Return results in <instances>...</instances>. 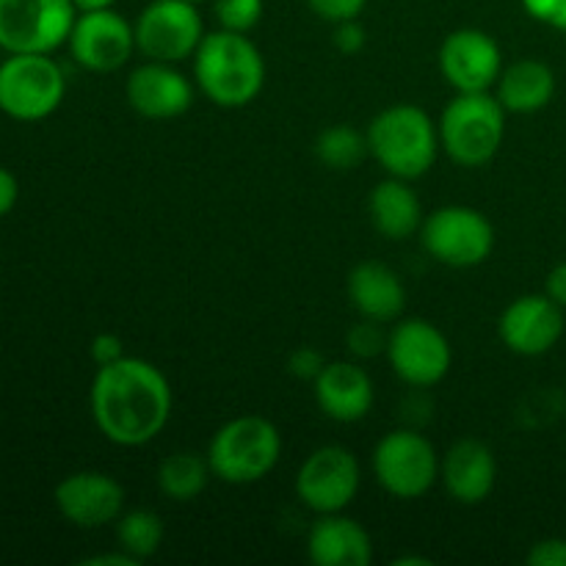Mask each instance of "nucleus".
Here are the masks:
<instances>
[{
  "label": "nucleus",
  "mask_w": 566,
  "mask_h": 566,
  "mask_svg": "<svg viewBox=\"0 0 566 566\" xmlns=\"http://www.w3.org/2000/svg\"><path fill=\"white\" fill-rule=\"evenodd\" d=\"M263 0H213V14L224 31L249 33L263 20Z\"/></svg>",
  "instance_id": "nucleus-27"
},
{
  "label": "nucleus",
  "mask_w": 566,
  "mask_h": 566,
  "mask_svg": "<svg viewBox=\"0 0 566 566\" xmlns=\"http://www.w3.org/2000/svg\"><path fill=\"white\" fill-rule=\"evenodd\" d=\"M346 287L354 310L363 318L379 321V324L401 318L403 307H407V287H403L401 276L379 260H365V263L354 265Z\"/></svg>",
  "instance_id": "nucleus-21"
},
{
  "label": "nucleus",
  "mask_w": 566,
  "mask_h": 566,
  "mask_svg": "<svg viewBox=\"0 0 566 566\" xmlns=\"http://www.w3.org/2000/svg\"><path fill=\"white\" fill-rule=\"evenodd\" d=\"M324 368H326L324 354H321L318 348H310V346L298 348V352H293L291 359H287V370H291L296 379H304V381L307 379L315 381Z\"/></svg>",
  "instance_id": "nucleus-30"
},
{
  "label": "nucleus",
  "mask_w": 566,
  "mask_h": 566,
  "mask_svg": "<svg viewBox=\"0 0 566 566\" xmlns=\"http://www.w3.org/2000/svg\"><path fill=\"white\" fill-rule=\"evenodd\" d=\"M197 88L219 108H243L265 86V59L247 33H205L193 53Z\"/></svg>",
  "instance_id": "nucleus-2"
},
{
  "label": "nucleus",
  "mask_w": 566,
  "mask_h": 566,
  "mask_svg": "<svg viewBox=\"0 0 566 566\" xmlns=\"http://www.w3.org/2000/svg\"><path fill=\"white\" fill-rule=\"evenodd\" d=\"M440 70L457 92H490L503 72V53L486 31L459 28L442 42Z\"/></svg>",
  "instance_id": "nucleus-14"
},
{
  "label": "nucleus",
  "mask_w": 566,
  "mask_h": 566,
  "mask_svg": "<svg viewBox=\"0 0 566 566\" xmlns=\"http://www.w3.org/2000/svg\"><path fill=\"white\" fill-rule=\"evenodd\" d=\"M423 247L437 263L451 269H475L495 249V230L481 210L446 205L429 213L420 227Z\"/></svg>",
  "instance_id": "nucleus-7"
},
{
  "label": "nucleus",
  "mask_w": 566,
  "mask_h": 566,
  "mask_svg": "<svg viewBox=\"0 0 566 566\" xmlns=\"http://www.w3.org/2000/svg\"><path fill=\"white\" fill-rule=\"evenodd\" d=\"M83 564L88 566H138V562L133 556H127L125 551L119 553H105V556H94V558H86Z\"/></svg>",
  "instance_id": "nucleus-37"
},
{
  "label": "nucleus",
  "mask_w": 566,
  "mask_h": 566,
  "mask_svg": "<svg viewBox=\"0 0 566 566\" xmlns=\"http://www.w3.org/2000/svg\"><path fill=\"white\" fill-rule=\"evenodd\" d=\"M523 6L534 20L566 33V0H523Z\"/></svg>",
  "instance_id": "nucleus-31"
},
{
  "label": "nucleus",
  "mask_w": 566,
  "mask_h": 566,
  "mask_svg": "<svg viewBox=\"0 0 566 566\" xmlns=\"http://www.w3.org/2000/svg\"><path fill=\"white\" fill-rule=\"evenodd\" d=\"M315 385V403L335 423H359L374 407V379L359 365L337 359L326 363Z\"/></svg>",
  "instance_id": "nucleus-18"
},
{
  "label": "nucleus",
  "mask_w": 566,
  "mask_h": 566,
  "mask_svg": "<svg viewBox=\"0 0 566 566\" xmlns=\"http://www.w3.org/2000/svg\"><path fill=\"white\" fill-rule=\"evenodd\" d=\"M70 53L83 70L116 72L136 53V28L114 9L77 11L70 33Z\"/></svg>",
  "instance_id": "nucleus-13"
},
{
  "label": "nucleus",
  "mask_w": 566,
  "mask_h": 566,
  "mask_svg": "<svg viewBox=\"0 0 566 566\" xmlns=\"http://www.w3.org/2000/svg\"><path fill=\"white\" fill-rule=\"evenodd\" d=\"M335 48L346 55L359 53L365 48V28L357 20L335 22Z\"/></svg>",
  "instance_id": "nucleus-33"
},
{
  "label": "nucleus",
  "mask_w": 566,
  "mask_h": 566,
  "mask_svg": "<svg viewBox=\"0 0 566 566\" xmlns=\"http://www.w3.org/2000/svg\"><path fill=\"white\" fill-rule=\"evenodd\" d=\"M136 28V48L153 61L193 59L205 39V25L199 9L188 0H153L142 9Z\"/></svg>",
  "instance_id": "nucleus-10"
},
{
  "label": "nucleus",
  "mask_w": 566,
  "mask_h": 566,
  "mask_svg": "<svg viewBox=\"0 0 566 566\" xmlns=\"http://www.w3.org/2000/svg\"><path fill=\"white\" fill-rule=\"evenodd\" d=\"M64 70L44 53H9L0 64V111L17 122L48 119L64 103Z\"/></svg>",
  "instance_id": "nucleus-6"
},
{
  "label": "nucleus",
  "mask_w": 566,
  "mask_h": 566,
  "mask_svg": "<svg viewBox=\"0 0 566 566\" xmlns=\"http://www.w3.org/2000/svg\"><path fill=\"white\" fill-rule=\"evenodd\" d=\"M387 359L398 379L423 390L446 379L453 352L448 337L431 321L407 318L387 337Z\"/></svg>",
  "instance_id": "nucleus-12"
},
{
  "label": "nucleus",
  "mask_w": 566,
  "mask_h": 566,
  "mask_svg": "<svg viewBox=\"0 0 566 566\" xmlns=\"http://www.w3.org/2000/svg\"><path fill=\"white\" fill-rule=\"evenodd\" d=\"M75 17L72 0H0V48L50 55L70 42Z\"/></svg>",
  "instance_id": "nucleus-9"
},
{
  "label": "nucleus",
  "mask_w": 566,
  "mask_h": 566,
  "mask_svg": "<svg viewBox=\"0 0 566 566\" xmlns=\"http://www.w3.org/2000/svg\"><path fill=\"white\" fill-rule=\"evenodd\" d=\"M17 197H20V186H17V177L11 175L9 169L0 166V219L6 213H11L17 205Z\"/></svg>",
  "instance_id": "nucleus-35"
},
{
  "label": "nucleus",
  "mask_w": 566,
  "mask_h": 566,
  "mask_svg": "<svg viewBox=\"0 0 566 566\" xmlns=\"http://www.w3.org/2000/svg\"><path fill=\"white\" fill-rule=\"evenodd\" d=\"M531 566H566V539H542L531 547Z\"/></svg>",
  "instance_id": "nucleus-32"
},
{
  "label": "nucleus",
  "mask_w": 566,
  "mask_h": 566,
  "mask_svg": "<svg viewBox=\"0 0 566 566\" xmlns=\"http://www.w3.org/2000/svg\"><path fill=\"white\" fill-rule=\"evenodd\" d=\"M55 506L75 528L94 531L116 523L125 512V486L108 473L81 470L55 486Z\"/></svg>",
  "instance_id": "nucleus-15"
},
{
  "label": "nucleus",
  "mask_w": 566,
  "mask_h": 566,
  "mask_svg": "<svg viewBox=\"0 0 566 566\" xmlns=\"http://www.w3.org/2000/svg\"><path fill=\"white\" fill-rule=\"evenodd\" d=\"M210 479H213V470H210L208 457H199L193 451L171 453L158 468V490L177 503L197 501Z\"/></svg>",
  "instance_id": "nucleus-24"
},
{
  "label": "nucleus",
  "mask_w": 566,
  "mask_h": 566,
  "mask_svg": "<svg viewBox=\"0 0 566 566\" xmlns=\"http://www.w3.org/2000/svg\"><path fill=\"white\" fill-rule=\"evenodd\" d=\"M497 335L509 352L520 357H542L562 340L564 307H558L547 293L514 298L497 321Z\"/></svg>",
  "instance_id": "nucleus-16"
},
{
  "label": "nucleus",
  "mask_w": 566,
  "mask_h": 566,
  "mask_svg": "<svg viewBox=\"0 0 566 566\" xmlns=\"http://www.w3.org/2000/svg\"><path fill=\"white\" fill-rule=\"evenodd\" d=\"M506 138V108L490 92H457L440 119V144L453 164L479 169L490 164Z\"/></svg>",
  "instance_id": "nucleus-5"
},
{
  "label": "nucleus",
  "mask_w": 566,
  "mask_h": 566,
  "mask_svg": "<svg viewBox=\"0 0 566 566\" xmlns=\"http://www.w3.org/2000/svg\"><path fill=\"white\" fill-rule=\"evenodd\" d=\"M545 293L558 304V307L566 310V263H558L556 269L547 274Z\"/></svg>",
  "instance_id": "nucleus-36"
},
{
  "label": "nucleus",
  "mask_w": 566,
  "mask_h": 566,
  "mask_svg": "<svg viewBox=\"0 0 566 566\" xmlns=\"http://www.w3.org/2000/svg\"><path fill=\"white\" fill-rule=\"evenodd\" d=\"M363 473L348 448L324 446L310 453L296 473V497L315 514H337L357 497Z\"/></svg>",
  "instance_id": "nucleus-11"
},
{
  "label": "nucleus",
  "mask_w": 566,
  "mask_h": 566,
  "mask_svg": "<svg viewBox=\"0 0 566 566\" xmlns=\"http://www.w3.org/2000/svg\"><path fill=\"white\" fill-rule=\"evenodd\" d=\"M125 97L147 119H175L193 105V83L169 61L147 59L127 77Z\"/></svg>",
  "instance_id": "nucleus-17"
},
{
  "label": "nucleus",
  "mask_w": 566,
  "mask_h": 566,
  "mask_svg": "<svg viewBox=\"0 0 566 566\" xmlns=\"http://www.w3.org/2000/svg\"><path fill=\"white\" fill-rule=\"evenodd\" d=\"M374 473L381 490L401 501H418L440 481V457L415 429L390 431L374 451Z\"/></svg>",
  "instance_id": "nucleus-8"
},
{
  "label": "nucleus",
  "mask_w": 566,
  "mask_h": 566,
  "mask_svg": "<svg viewBox=\"0 0 566 566\" xmlns=\"http://www.w3.org/2000/svg\"><path fill=\"white\" fill-rule=\"evenodd\" d=\"M77 11H97V9H114L116 0H72Z\"/></svg>",
  "instance_id": "nucleus-38"
},
{
  "label": "nucleus",
  "mask_w": 566,
  "mask_h": 566,
  "mask_svg": "<svg viewBox=\"0 0 566 566\" xmlns=\"http://www.w3.org/2000/svg\"><path fill=\"white\" fill-rule=\"evenodd\" d=\"M387 337L390 332L381 329L379 321L363 318L357 326H352V332L346 335L348 352L359 359L379 357V354H387Z\"/></svg>",
  "instance_id": "nucleus-28"
},
{
  "label": "nucleus",
  "mask_w": 566,
  "mask_h": 566,
  "mask_svg": "<svg viewBox=\"0 0 566 566\" xmlns=\"http://www.w3.org/2000/svg\"><path fill=\"white\" fill-rule=\"evenodd\" d=\"M122 357H127V354H125V346H122V340L116 335L103 332V335H97L92 340V359L97 363V368H103V365H111V363H119Z\"/></svg>",
  "instance_id": "nucleus-34"
},
{
  "label": "nucleus",
  "mask_w": 566,
  "mask_h": 566,
  "mask_svg": "<svg viewBox=\"0 0 566 566\" xmlns=\"http://www.w3.org/2000/svg\"><path fill=\"white\" fill-rule=\"evenodd\" d=\"M553 94H556V72L539 59H520L503 66L495 83V97L506 114H536L551 105Z\"/></svg>",
  "instance_id": "nucleus-23"
},
{
  "label": "nucleus",
  "mask_w": 566,
  "mask_h": 566,
  "mask_svg": "<svg viewBox=\"0 0 566 566\" xmlns=\"http://www.w3.org/2000/svg\"><path fill=\"white\" fill-rule=\"evenodd\" d=\"M368 213L387 241H407L423 227V205L409 180L387 177L370 191Z\"/></svg>",
  "instance_id": "nucleus-22"
},
{
  "label": "nucleus",
  "mask_w": 566,
  "mask_h": 566,
  "mask_svg": "<svg viewBox=\"0 0 566 566\" xmlns=\"http://www.w3.org/2000/svg\"><path fill=\"white\" fill-rule=\"evenodd\" d=\"M446 492L462 506H479L495 490V453L481 440H459L448 448L440 462Z\"/></svg>",
  "instance_id": "nucleus-19"
},
{
  "label": "nucleus",
  "mask_w": 566,
  "mask_h": 566,
  "mask_svg": "<svg viewBox=\"0 0 566 566\" xmlns=\"http://www.w3.org/2000/svg\"><path fill=\"white\" fill-rule=\"evenodd\" d=\"M307 556L315 566H368L374 562V539L352 517L318 514L307 534Z\"/></svg>",
  "instance_id": "nucleus-20"
},
{
  "label": "nucleus",
  "mask_w": 566,
  "mask_h": 566,
  "mask_svg": "<svg viewBox=\"0 0 566 566\" xmlns=\"http://www.w3.org/2000/svg\"><path fill=\"white\" fill-rule=\"evenodd\" d=\"M376 164L390 177L418 180L429 175L440 155V127L418 105L398 103L379 111L365 130Z\"/></svg>",
  "instance_id": "nucleus-3"
},
{
  "label": "nucleus",
  "mask_w": 566,
  "mask_h": 566,
  "mask_svg": "<svg viewBox=\"0 0 566 566\" xmlns=\"http://www.w3.org/2000/svg\"><path fill=\"white\" fill-rule=\"evenodd\" d=\"M313 14H318L324 22H343V20H357L368 0H307Z\"/></svg>",
  "instance_id": "nucleus-29"
},
{
  "label": "nucleus",
  "mask_w": 566,
  "mask_h": 566,
  "mask_svg": "<svg viewBox=\"0 0 566 566\" xmlns=\"http://www.w3.org/2000/svg\"><path fill=\"white\" fill-rule=\"evenodd\" d=\"M188 3H193V6H199V3H205V0H188Z\"/></svg>",
  "instance_id": "nucleus-39"
},
{
  "label": "nucleus",
  "mask_w": 566,
  "mask_h": 566,
  "mask_svg": "<svg viewBox=\"0 0 566 566\" xmlns=\"http://www.w3.org/2000/svg\"><path fill=\"white\" fill-rule=\"evenodd\" d=\"M315 155H318L321 164L335 171L357 169L365 155H370L368 136L354 130L352 125H332L315 138Z\"/></svg>",
  "instance_id": "nucleus-26"
},
{
  "label": "nucleus",
  "mask_w": 566,
  "mask_h": 566,
  "mask_svg": "<svg viewBox=\"0 0 566 566\" xmlns=\"http://www.w3.org/2000/svg\"><path fill=\"white\" fill-rule=\"evenodd\" d=\"M116 542H119V551H125L127 556L142 564L153 558L164 545V523L149 509L122 512V517L116 520Z\"/></svg>",
  "instance_id": "nucleus-25"
},
{
  "label": "nucleus",
  "mask_w": 566,
  "mask_h": 566,
  "mask_svg": "<svg viewBox=\"0 0 566 566\" xmlns=\"http://www.w3.org/2000/svg\"><path fill=\"white\" fill-rule=\"evenodd\" d=\"M169 379L142 357H122L97 368L92 381V418L99 434L119 448H142L171 418Z\"/></svg>",
  "instance_id": "nucleus-1"
},
{
  "label": "nucleus",
  "mask_w": 566,
  "mask_h": 566,
  "mask_svg": "<svg viewBox=\"0 0 566 566\" xmlns=\"http://www.w3.org/2000/svg\"><path fill=\"white\" fill-rule=\"evenodd\" d=\"M213 479L232 486L263 481L282 457V434L260 415H241L221 426L208 446Z\"/></svg>",
  "instance_id": "nucleus-4"
}]
</instances>
